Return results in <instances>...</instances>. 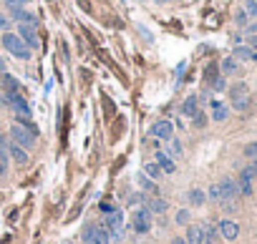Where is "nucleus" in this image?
<instances>
[{"mask_svg": "<svg viewBox=\"0 0 257 244\" xmlns=\"http://www.w3.org/2000/svg\"><path fill=\"white\" fill-rule=\"evenodd\" d=\"M10 15H13V20H18L20 25H35V23H38V15L30 13V10H25V8H10Z\"/></svg>", "mask_w": 257, "mask_h": 244, "instance_id": "10", "label": "nucleus"}, {"mask_svg": "<svg viewBox=\"0 0 257 244\" xmlns=\"http://www.w3.org/2000/svg\"><path fill=\"white\" fill-rule=\"evenodd\" d=\"M144 199H146V196H144ZM167 207H169V204H167V199L154 196V199H146V207H144V209H149L152 214H164V212H167Z\"/></svg>", "mask_w": 257, "mask_h": 244, "instance_id": "13", "label": "nucleus"}, {"mask_svg": "<svg viewBox=\"0 0 257 244\" xmlns=\"http://www.w3.org/2000/svg\"><path fill=\"white\" fill-rule=\"evenodd\" d=\"M8 174V151H0V176Z\"/></svg>", "mask_w": 257, "mask_h": 244, "instance_id": "29", "label": "nucleus"}, {"mask_svg": "<svg viewBox=\"0 0 257 244\" xmlns=\"http://www.w3.org/2000/svg\"><path fill=\"white\" fill-rule=\"evenodd\" d=\"M212 121H217V124H219V121H225L227 116H230V108H225L222 103H219V101H212Z\"/></svg>", "mask_w": 257, "mask_h": 244, "instance_id": "17", "label": "nucleus"}, {"mask_svg": "<svg viewBox=\"0 0 257 244\" xmlns=\"http://www.w3.org/2000/svg\"><path fill=\"white\" fill-rule=\"evenodd\" d=\"M152 134H154L157 139H162V141H169V139L174 136V126H171V121H167V118H159L157 124L152 126Z\"/></svg>", "mask_w": 257, "mask_h": 244, "instance_id": "7", "label": "nucleus"}, {"mask_svg": "<svg viewBox=\"0 0 257 244\" xmlns=\"http://www.w3.org/2000/svg\"><path fill=\"white\" fill-rule=\"evenodd\" d=\"M225 86H227V83H225V76H217V78L212 81V88H214V91H225Z\"/></svg>", "mask_w": 257, "mask_h": 244, "instance_id": "32", "label": "nucleus"}, {"mask_svg": "<svg viewBox=\"0 0 257 244\" xmlns=\"http://www.w3.org/2000/svg\"><path fill=\"white\" fill-rule=\"evenodd\" d=\"M0 73H5V63L3 61H0Z\"/></svg>", "mask_w": 257, "mask_h": 244, "instance_id": "41", "label": "nucleus"}, {"mask_svg": "<svg viewBox=\"0 0 257 244\" xmlns=\"http://www.w3.org/2000/svg\"><path fill=\"white\" fill-rule=\"evenodd\" d=\"M8 144H10V141L3 136V131H0V151H5V149H8Z\"/></svg>", "mask_w": 257, "mask_h": 244, "instance_id": "37", "label": "nucleus"}, {"mask_svg": "<svg viewBox=\"0 0 257 244\" xmlns=\"http://www.w3.org/2000/svg\"><path fill=\"white\" fill-rule=\"evenodd\" d=\"M0 86H3V91L5 93H13V91H18V78H13L10 73H0Z\"/></svg>", "mask_w": 257, "mask_h": 244, "instance_id": "15", "label": "nucleus"}, {"mask_svg": "<svg viewBox=\"0 0 257 244\" xmlns=\"http://www.w3.org/2000/svg\"><path fill=\"white\" fill-rule=\"evenodd\" d=\"M217 232L222 234V239H227V242H235V239L240 237V227H237V222H232V219H219Z\"/></svg>", "mask_w": 257, "mask_h": 244, "instance_id": "6", "label": "nucleus"}, {"mask_svg": "<svg viewBox=\"0 0 257 244\" xmlns=\"http://www.w3.org/2000/svg\"><path fill=\"white\" fill-rule=\"evenodd\" d=\"M187 244H207V234H204V227L202 224H189L187 227V234H184Z\"/></svg>", "mask_w": 257, "mask_h": 244, "instance_id": "9", "label": "nucleus"}, {"mask_svg": "<svg viewBox=\"0 0 257 244\" xmlns=\"http://www.w3.org/2000/svg\"><path fill=\"white\" fill-rule=\"evenodd\" d=\"M0 103H5V106H10L18 116H30V108H28V101L20 96V91H13V93H5L3 96V101Z\"/></svg>", "mask_w": 257, "mask_h": 244, "instance_id": "3", "label": "nucleus"}, {"mask_svg": "<svg viewBox=\"0 0 257 244\" xmlns=\"http://www.w3.org/2000/svg\"><path fill=\"white\" fill-rule=\"evenodd\" d=\"M207 244H209V242H207Z\"/></svg>", "mask_w": 257, "mask_h": 244, "instance_id": "42", "label": "nucleus"}, {"mask_svg": "<svg viewBox=\"0 0 257 244\" xmlns=\"http://www.w3.org/2000/svg\"><path fill=\"white\" fill-rule=\"evenodd\" d=\"M245 13L250 18H257V0H247V3H245Z\"/></svg>", "mask_w": 257, "mask_h": 244, "instance_id": "28", "label": "nucleus"}, {"mask_svg": "<svg viewBox=\"0 0 257 244\" xmlns=\"http://www.w3.org/2000/svg\"><path fill=\"white\" fill-rule=\"evenodd\" d=\"M235 20H237V25H245V23H247V13H245V10H240V13L235 15Z\"/></svg>", "mask_w": 257, "mask_h": 244, "instance_id": "36", "label": "nucleus"}, {"mask_svg": "<svg viewBox=\"0 0 257 244\" xmlns=\"http://www.w3.org/2000/svg\"><path fill=\"white\" fill-rule=\"evenodd\" d=\"M204 194H207L209 201H217V204H222V191H219V184H212Z\"/></svg>", "mask_w": 257, "mask_h": 244, "instance_id": "23", "label": "nucleus"}, {"mask_svg": "<svg viewBox=\"0 0 257 244\" xmlns=\"http://www.w3.org/2000/svg\"><path fill=\"white\" fill-rule=\"evenodd\" d=\"M247 43H250V48H257V35H252V38L247 40Z\"/></svg>", "mask_w": 257, "mask_h": 244, "instance_id": "40", "label": "nucleus"}, {"mask_svg": "<svg viewBox=\"0 0 257 244\" xmlns=\"http://www.w3.org/2000/svg\"><path fill=\"white\" fill-rule=\"evenodd\" d=\"M255 176H257V164H255V161H252V164H247V166L240 171V181H250V184H252Z\"/></svg>", "mask_w": 257, "mask_h": 244, "instance_id": "20", "label": "nucleus"}, {"mask_svg": "<svg viewBox=\"0 0 257 244\" xmlns=\"http://www.w3.org/2000/svg\"><path fill=\"white\" fill-rule=\"evenodd\" d=\"M174 222H176V224H189V212H187V209H179L176 217H174Z\"/></svg>", "mask_w": 257, "mask_h": 244, "instance_id": "30", "label": "nucleus"}, {"mask_svg": "<svg viewBox=\"0 0 257 244\" xmlns=\"http://www.w3.org/2000/svg\"><path fill=\"white\" fill-rule=\"evenodd\" d=\"M154 159H157V166L162 169V174H174V171H176V164H174V159H171L169 154L159 151Z\"/></svg>", "mask_w": 257, "mask_h": 244, "instance_id": "11", "label": "nucleus"}, {"mask_svg": "<svg viewBox=\"0 0 257 244\" xmlns=\"http://www.w3.org/2000/svg\"><path fill=\"white\" fill-rule=\"evenodd\" d=\"M197 103H199V98H197V96H189V98H187L184 103H181V113L192 118V116H194V113L199 111V108H197Z\"/></svg>", "mask_w": 257, "mask_h": 244, "instance_id": "18", "label": "nucleus"}, {"mask_svg": "<svg viewBox=\"0 0 257 244\" xmlns=\"http://www.w3.org/2000/svg\"><path fill=\"white\" fill-rule=\"evenodd\" d=\"M219 191H222V204H227V201H235V199L240 196L237 181H235V179H222V181H219Z\"/></svg>", "mask_w": 257, "mask_h": 244, "instance_id": "8", "label": "nucleus"}, {"mask_svg": "<svg viewBox=\"0 0 257 244\" xmlns=\"http://www.w3.org/2000/svg\"><path fill=\"white\" fill-rule=\"evenodd\" d=\"M0 43H3V48H5L10 56H15V58H20V61H30V56H33V51L23 43L20 35L13 33V30H5L3 38H0Z\"/></svg>", "mask_w": 257, "mask_h": 244, "instance_id": "1", "label": "nucleus"}, {"mask_svg": "<svg viewBox=\"0 0 257 244\" xmlns=\"http://www.w3.org/2000/svg\"><path fill=\"white\" fill-rule=\"evenodd\" d=\"M237 191L242 196H252V184L250 181H237Z\"/></svg>", "mask_w": 257, "mask_h": 244, "instance_id": "27", "label": "nucleus"}, {"mask_svg": "<svg viewBox=\"0 0 257 244\" xmlns=\"http://www.w3.org/2000/svg\"><path fill=\"white\" fill-rule=\"evenodd\" d=\"M171 244H187V239H184V237H174Z\"/></svg>", "mask_w": 257, "mask_h": 244, "instance_id": "39", "label": "nucleus"}, {"mask_svg": "<svg viewBox=\"0 0 257 244\" xmlns=\"http://www.w3.org/2000/svg\"><path fill=\"white\" fill-rule=\"evenodd\" d=\"M108 242H111V237H108L106 227H96L93 234L86 239V244H108Z\"/></svg>", "mask_w": 257, "mask_h": 244, "instance_id": "14", "label": "nucleus"}, {"mask_svg": "<svg viewBox=\"0 0 257 244\" xmlns=\"http://www.w3.org/2000/svg\"><path fill=\"white\" fill-rule=\"evenodd\" d=\"M169 144H171V156H181V144L176 139H169Z\"/></svg>", "mask_w": 257, "mask_h": 244, "instance_id": "33", "label": "nucleus"}, {"mask_svg": "<svg viewBox=\"0 0 257 244\" xmlns=\"http://www.w3.org/2000/svg\"><path fill=\"white\" fill-rule=\"evenodd\" d=\"M187 199H189V204H192V207H202L204 201H207V194H204L202 189H192V191L187 194Z\"/></svg>", "mask_w": 257, "mask_h": 244, "instance_id": "19", "label": "nucleus"}, {"mask_svg": "<svg viewBox=\"0 0 257 244\" xmlns=\"http://www.w3.org/2000/svg\"><path fill=\"white\" fill-rule=\"evenodd\" d=\"M134 229H136L139 234H146V232L152 229V212H149V209L134 212Z\"/></svg>", "mask_w": 257, "mask_h": 244, "instance_id": "5", "label": "nucleus"}, {"mask_svg": "<svg viewBox=\"0 0 257 244\" xmlns=\"http://www.w3.org/2000/svg\"><path fill=\"white\" fill-rule=\"evenodd\" d=\"M144 174H146V176H149L152 181H154V179H162V169L157 166V161H149V164H146V166H144Z\"/></svg>", "mask_w": 257, "mask_h": 244, "instance_id": "22", "label": "nucleus"}, {"mask_svg": "<svg viewBox=\"0 0 257 244\" xmlns=\"http://www.w3.org/2000/svg\"><path fill=\"white\" fill-rule=\"evenodd\" d=\"M79 3H81V8H84L86 13H91V5H88V0H79Z\"/></svg>", "mask_w": 257, "mask_h": 244, "instance_id": "38", "label": "nucleus"}, {"mask_svg": "<svg viewBox=\"0 0 257 244\" xmlns=\"http://www.w3.org/2000/svg\"><path fill=\"white\" fill-rule=\"evenodd\" d=\"M237 71H240L237 58H232V56H230V58H225V61H222V73H225V76H232V73H237Z\"/></svg>", "mask_w": 257, "mask_h": 244, "instance_id": "21", "label": "nucleus"}, {"mask_svg": "<svg viewBox=\"0 0 257 244\" xmlns=\"http://www.w3.org/2000/svg\"><path fill=\"white\" fill-rule=\"evenodd\" d=\"M232 58H240V61H257V53L250 48V46H237L232 51Z\"/></svg>", "mask_w": 257, "mask_h": 244, "instance_id": "16", "label": "nucleus"}, {"mask_svg": "<svg viewBox=\"0 0 257 244\" xmlns=\"http://www.w3.org/2000/svg\"><path fill=\"white\" fill-rule=\"evenodd\" d=\"M18 35H20V40H23L30 51H35V48L41 46V38H38L35 25H20V23H18Z\"/></svg>", "mask_w": 257, "mask_h": 244, "instance_id": "4", "label": "nucleus"}, {"mask_svg": "<svg viewBox=\"0 0 257 244\" xmlns=\"http://www.w3.org/2000/svg\"><path fill=\"white\" fill-rule=\"evenodd\" d=\"M5 5L8 8H23V5H28V0H5Z\"/></svg>", "mask_w": 257, "mask_h": 244, "instance_id": "35", "label": "nucleus"}, {"mask_svg": "<svg viewBox=\"0 0 257 244\" xmlns=\"http://www.w3.org/2000/svg\"><path fill=\"white\" fill-rule=\"evenodd\" d=\"M8 141L15 144V146H20V149H25V151H30V149L35 146V136H33L30 131H25L23 126H18V124L10 126V131H8Z\"/></svg>", "mask_w": 257, "mask_h": 244, "instance_id": "2", "label": "nucleus"}, {"mask_svg": "<svg viewBox=\"0 0 257 244\" xmlns=\"http://www.w3.org/2000/svg\"><path fill=\"white\" fill-rule=\"evenodd\" d=\"M8 28H10V18H8L5 13H0V30H3V33H5Z\"/></svg>", "mask_w": 257, "mask_h": 244, "instance_id": "34", "label": "nucleus"}, {"mask_svg": "<svg viewBox=\"0 0 257 244\" xmlns=\"http://www.w3.org/2000/svg\"><path fill=\"white\" fill-rule=\"evenodd\" d=\"M232 108H235V111H247V108H250V96H237V98H232Z\"/></svg>", "mask_w": 257, "mask_h": 244, "instance_id": "24", "label": "nucleus"}, {"mask_svg": "<svg viewBox=\"0 0 257 244\" xmlns=\"http://www.w3.org/2000/svg\"><path fill=\"white\" fill-rule=\"evenodd\" d=\"M139 184H141V189H144V191H152V194H157V191H159V186H157L149 176H139Z\"/></svg>", "mask_w": 257, "mask_h": 244, "instance_id": "25", "label": "nucleus"}, {"mask_svg": "<svg viewBox=\"0 0 257 244\" xmlns=\"http://www.w3.org/2000/svg\"><path fill=\"white\" fill-rule=\"evenodd\" d=\"M192 124H194V129H204V126H207V116H204L202 111H197V113L192 116Z\"/></svg>", "mask_w": 257, "mask_h": 244, "instance_id": "26", "label": "nucleus"}, {"mask_svg": "<svg viewBox=\"0 0 257 244\" xmlns=\"http://www.w3.org/2000/svg\"><path fill=\"white\" fill-rule=\"evenodd\" d=\"M245 156H247V159H252V161L257 159V141H252V144H247V146H245Z\"/></svg>", "mask_w": 257, "mask_h": 244, "instance_id": "31", "label": "nucleus"}, {"mask_svg": "<svg viewBox=\"0 0 257 244\" xmlns=\"http://www.w3.org/2000/svg\"><path fill=\"white\" fill-rule=\"evenodd\" d=\"M5 151H8V156L15 161L18 166H25V164H28V151H25V149H20V146H15V144H8Z\"/></svg>", "mask_w": 257, "mask_h": 244, "instance_id": "12", "label": "nucleus"}]
</instances>
